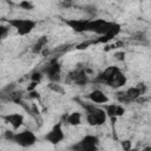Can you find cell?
I'll list each match as a JSON object with an SVG mask.
<instances>
[{"label": "cell", "mask_w": 151, "mask_h": 151, "mask_svg": "<svg viewBox=\"0 0 151 151\" xmlns=\"http://www.w3.org/2000/svg\"><path fill=\"white\" fill-rule=\"evenodd\" d=\"M77 101L85 110V112H86L85 118H86V122H87L88 125H91V126H100V125L105 124V122H106V119L109 117H107V114H106L104 109L96 106L93 103L92 104H87V103H84V101H81L79 99H77Z\"/></svg>", "instance_id": "obj_1"}, {"label": "cell", "mask_w": 151, "mask_h": 151, "mask_svg": "<svg viewBox=\"0 0 151 151\" xmlns=\"http://www.w3.org/2000/svg\"><path fill=\"white\" fill-rule=\"evenodd\" d=\"M11 27H13L19 35H27L29 34L37 26V21L32 19H20V18H14V19H6L5 20Z\"/></svg>", "instance_id": "obj_2"}, {"label": "cell", "mask_w": 151, "mask_h": 151, "mask_svg": "<svg viewBox=\"0 0 151 151\" xmlns=\"http://www.w3.org/2000/svg\"><path fill=\"white\" fill-rule=\"evenodd\" d=\"M99 138L94 134H86L84 136L77 144H73L70 149L76 151H96L98 150Z\"/></svg>", "instance_id": "obj_3"}, {"label": "cell", "mask_w": 151, "mask_h": 151, "mask_svg": "<svg viewBox=\"0 0 151 151\" xmlns=\"http://www.w3.org/2000/svg\"><path fill=\"white\" fill-rule=\"evenodd\" d=\"M37 136L32 131L24 130L21 132H15L12 142L21 147H31L37 143Z\"/></svg>", "instance_id": "obj_4"}, {"label": "cell", "mask_w": 151, "mask_h": 151, "mask_svg": "<svg viewBox=\"0 0 151 151\" xmlns=\"http://www.w3.org/2000/svg\"><path fill=\"white\" fill-rule=\"evenodd\" d=\"M44 74L48 78L50 81H53V83H59L60 81V73H61V66L60 64L58 63V58H53L48 65L42 70Z\"/></svg>", "instance_id": "obj_5"}, {"label": "cell", "mask_w": 151, "mask_h": 151, "mask_svg": "<svg viewBox=\"0 0 151 151\" xmlns=\"http://www.w3.org/2000/svg\"><path fill=\"white\" fill-rule=\"evenodd\" d=\"M122 70L118 66H107L101 73H99L96 78H94V83H99V84H105V85H110V83L116 78V76Z\"/></svg>", "instance_id": "obj_6"}, {"label": "cell", "mask_w": 151, "mask_h": 151, "mask_svg": "<svg viewBox=\"0 0 151 151\" xmlns=\"http://www.w3.org/2000/svg\"><path fill=\"white\" fill-rule=\"evenodd\" d=\"M65 138L64 131H63V122L57 123L46 134H45V140L48 142L52 145H57L60 142H63Z\"/></svg>", "instance_id": "obj_7"}, {"label": "cell", "mask_w": 151, "mask_h": 151, "mask_svg": "<svg viewBox=\"0 0 151 151\" xmlns=\"http://www.w3.org/2000/svg\"><path fill=\"white\" fill-rule=\"evenodd\" d=\"M113 25V21H107L105 19H92L90 21L88 32H92L97 35H104Z\"/></svg>", "instance_id": "obj_8"}, {"label": "cell", "mask_w": 151, "mask_h": 151, "mask_svg": "<svg viewBox=\"0 0 151 151\" xmlns=\"http://www.w3.org/2000/svg\"><path fill=\"white\" fill-rule=\"evenodd\" d=\"M90 19H64L66 26H68L76 33H85L88 32Z\"/></svg>", "instance_id": "obj_9"}, {"label": "cell", "mask_w": 151, "mask_h": 151, "mask_svg": "<svg viewBox=\"0 0 151 151\" xmlns=\"http://www.w3.org/2000/svg\"><path fill=\"white\" fill-rule=\"evenodd\" d=\"M67 77H68L70 80H72L78 86H85L88 83L87 72H86L85 68H77L74 71H71Z\"/></svg>", "instance_id": "obj_10"}, {"label": "cell", "mask_w": 151, "mask_h": 151, "mask_svg": "<svg viewBox=\"0 0 151 151\" xmlns=\"http://www.w3.org/2000/svg\"><path fill=\"white\" fill-rule=\"evenodd\" d=\"M122 31V26L117 22L113 21V25L111 26V28L104 34V35H99V38L97 40H94L96 44H107L109 41H111L114 37H117Z\"/></svg>", "instance_id": "obj_11"}, {"label": "cell", "mask_w": 151, "mask_h": 151, "mask_svg": "<svg viewBox=\"0 0 151 151\" xmlns=\"http://www.w3.org/2000/svg\"><path fill=\"white\" fill-rule=\"evenodd\" d=\"M104 110L109 118H118L125 113V109L120 104H104Z\"/></svg>", "instance_id": "obj_12"}, {"label": "cell", "mask_w": 151, "mask_h": 151, "mask_svg": "<svg viewBox=\"0 0 151 151\" xmlns=\"http://www.w3.org/2000/svg\"><path fill=\"white\" fill-rule=\"evenodd\" d=\"M6 123H8L14 130H18L24 124V116L20 113H8L1 117Z\"/></svg>", "instance_id": "obj_13"}, {"label": "cell", "mask_w": 151, "mask_h": 151, "mask_svg": "<svg viewBox=\"0 0 151 151\" xmlns=\"http://www.w3.org/2000/svg\"><path fill=\"white\" fill-rule=\"evenodd\" d=\"M87 98L93 104H106L109 101V97L101 90H93L87 94Z\"/></svg>", "instance_id": "obj_14"}, {"label": "cell", "mask_w": 151, "mask_h": 151, "mask_svg": "<svg viewBox=\"0 0 151 151\" xmlns=\"http://www.w3.org/2000/svg\"><path fill=\"white\" fill-rule=\"evenodd\" d=\"M63 120L71 126H78L81 124V113L78 111H74L70 114H64Z\"/></svg>", "instance_id": "obj_15"}, {"label": "cell", "mask_w": 151, "mask_h": 151, "mask_svg": "<svg viewBox=\"0 0 151 151\" xmlns=\"http://www.w3.org/2000/svg\"><path fill=\"white\" fill-rule=\"evenodd\" d=\"M126 81H127V78H126V76L120 71L117 76H116V78L110 83V87H112V88H120V87H123L125 84H126Z\"/></svg>", "instance_id": "obj_16"}, {"label": "cell", "mask_w": 151, "mask_h": 151, "mask_svg": "<svg viewBox=\"0 0 151 151\" xmlns=\"http://www.w3.org/2000/svg\"><path fill=\"white\" fill-rule=\"evenodd\" d=\"M47 42H48V39H47L46 35L40 37V38L37 40V42L33 45V47H32V52H33L34 54H39V53H41V52L45 50Z\"/></svg>", "instance_id": "obj_17"}, {"label": "cell", "mask_w": 151, "mask_h": 151, "mask_svg": "<svg viewBox=\"0 0 151 151\" xmlns=\"http://www.w3.org/2000/svg\"><path fill=\"white\" fill-rule=\"evenodd\" d=\"M125 96H126V98L129 99V101L131 103V101H136V100L142 96V93H140V91L138 90V87L134 86V87H129V88L125 91Z\"/></svg>", "instance_id": "obj_18"}, {"label": "cell", "mask_w": 151, "mask_h": 151, "mask_svg": "<svg viewBox=\"0 0 151 151\" xmlns=\"http://www.w3.org/2000/svg\"><path fill=\"white\" fill-rule=\"evenodd\" d=\"M48 88H50L51 91L55 92L57 94H60V96H64V94L66 93L65 88H64L61 85H59V83H53V81H50V84H48Z\"/></svg>", "instance_id": "obj_19"}, {"label": "cell", "mask_w": 151, "mask_h": 151, "mask_svg": "<svg viewBox=\"0 0 151 151\" xmlns=\"http://www.w3.org/2000/svg\"><path fill=\"white\" fill-rule=\"evenodd\" d=\"M18 6H19L20 8H22V9H25V11H32V9H34V5H33V2L29 1V0H21V1L18 4Z\"/></svg>", "instance_id": "obj_20"}, {"label": "cell", "mask_w": 151, "mask_h": 151, "mask_svg": "<svg viewBox=\"0 0 151 151\" xmlns=\"http://www.w3.org/2000/svg\"><path fill=\"white\" fill-rule=\"evenodd\" d=\"M42 77H44V72L42 71H35V72H33L29 76L31 81H35V83H40L41 79H42Z\"/></svg>", "instance_id": "obj_21"}, {"label": "cell", "mask_w": 151, "mask_h": 151, "mask_svg": "<svg viewBox=\"0 0 151 151\" xmlns=\"http://www.w3.org/2000/svg\"><path fill=\"white\" fill-rule=\"evenodd\" d=\"M14 90H15V83L7 84V85L1 90V92H2V97H4V96H7L8 93H11V92L14 91Z\"/></svg>", "instance_id": "obj_22"}, {"label": "cell", "mask_w": 151, "mask_h": 151, "mask_svg": "<svg viewBox=\"0 0 151 151\" xmlns=\"http://www.w3.org/2000/svg\"><path fill=\"white\" fill-rule=\"evenodd\" d=\"M93 44H96L94 40H86V41H83V42L78 44V45L76 46V48H77V50H86L87 47H90V46L93 45Z\"/></svg>", "instance_id": "obj_23"}, {"label": "cell", "mask_w": 151, "mask_h": 151, "mask_svg": "<svg viewBox=\"0 0 151 151\" xmlns=\"http://www.w3.org/2000/svg\"><path fill=\"white\" fill-rule=\"evenodd\" d=\"M84 11H85L86 13H88L90 15H94V14L97 13V7L93 6V5H87V6L84 7Z\"/></svg>", "instance_id": "obj_24"}, {"label": "cell", "mask_w": 151, "mask_h": 151, "mask_svg": "<svg viewBox=\"0 0 151 151\" xmlns=\"http://www.w3.org/2000/svg\"><path fill=\"white\" fill-rule=\"evenodd\" d=\"M125 55H126V53H125L124 51H117V52L113 53L114 59L118 60V61H123V60L125 59Z\"/></svg>", "instance_id": "obj_25"}, {"label": "cell", "mask_w": 151, "mask_h": 151, "mask_svg": "<svg viewBox=\"0 0 151 151\" xmlns=\"http://www.w3.org/2000/svg\"><path fill=\"white\" fill-rule=\"evenodd\" d=\"M9 25L8 26H5V25H1L0 29H1V39H5L7 37V34L9 33Z\"/></svg>", "instance_id": "obj_26"}, {"label": "cell", "mask_w": 151, "mask_h": 151, "mask_svg": "<svg viewBox=\"0 0 151 151\" xmlns=\"http://www.w3.org/2000/svg\"><path fill=\"white\" fill-rule=\"evenodd\" d=\"M120 145H122L123 150H125V151H129V150H131V147H132V143H131V140H129V139L123 140V142L120 143Z\"/></svg>", "instance_id": "obj_27"}, {"label": "cell", "mask_w": 151, "mask_h": 151, "mask_svg": "<svg viewBox=\"0 0 151 151\" xmlns=\"http://www.w3.org/2000/svg\"><path fill=\"white\" fill-rule=\"evenodd\" d=\"M14 133L15 132H13V131H6L5 133H4V138L6 139V140H9V142H12L13 140V137H14Z\"/></svg>", "instance_id": "obj_28"}, {"label": "cell", "mask_w": 151, "mask_h": 151, "mask_svg": "<svg viewBox=\"0 0 151 151\" xmlns=\"http://www.w3.org/2000/svg\"><path fill=\"white\" fill-rule=\"evenodd\" d=\"M137 87H138V90L140 91L142 96H144V94H145V92H146V90H147L146 85H145L144 83H138V84H137Z\"/></svg>", "instance_id": "obj_29"}, {"label": "cell", "mask_w": 151, "mask_h": 151, "mask_svg": "<svg viewBox=\"0 0 151 151\" xmlns=\"http://www.w3.org/2000/svg\"><path fill=\"white\" fill-rule=\"evenodd\" d=\"M72 4H73V0H61V2H60V5H61L64 8H68V7H71Z\"/></svg>", "instance_id": "obj_30"}, {"label": "cell", "mask_w": 151, "mask_h": 151, "mask_svg": "<svg viewBox=\"0 0 151 151\" xmlns=\"http://www.w3.org/2000/svg\"><path fill=\"white\" fill-rule=\"evenodd\" d=\"M28 94H29V96H28L29 98H39V93H38L35 90L29 91V92H28Z\"/></svg>", "instance_id": "obj_31"}, {"label": "cell", "mask_w": 151, "mask_h": 151, "mask_svg": "<svg viewBox=\"0 0 151 151\" xmlns=\"http://www.w3.org/2000/svg\"><path fill=\"white\" fill-rule=\"evenodd\" d=\"M38 85V83H35V81H32L31 84H29V86L27 87V90H28V92L29 91H33V90H35V86Z\"/></svg>", "instance_id": "obj_32"}, {"label": "cell", "mask_w": 151, "mask_h": 151, "mask_svg": "<svg viewBox=\"0 0 151 151\" xmlns=\"http://www.w3.org/2000/svg\"><path fill=\"white\" fill-rule=\"evenodd\" d=\"M143 150H151V146H145Z\"/></svg>", "instance_id": "obj_33"}]
</instances>
